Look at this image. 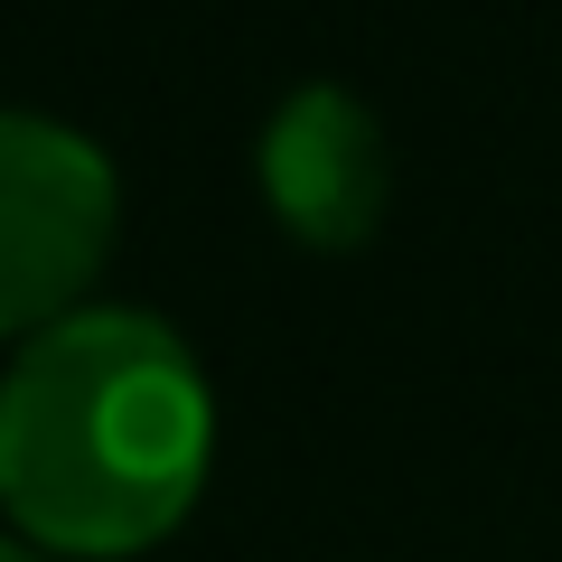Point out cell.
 I'll return each mask as SVG.
<instances>
[{
	"mask_svg": "<svg viewBox=\"0 0 562 562\" xmlns=\"http://www.w3.org/2000/svg\"><path fill=\"white\" fill-rule=\"evenodd\" d=\"M216 469V384L179 319L85 301L0 375V516L47 562L150 553Z\"/></svg>",
	"mask_w": 562,
	"mask_h": 562,
	"instance_id": "cell-1",
	"label": "cell"
},
{
	"mask_svg": "<svg viewBox=\"0 0 562 562\" xmlns=\"http://www.w3.org/2000/svg\"><path fill=\"white\" fill-rule=\"evenodd\" d=\"M122 225V179L94 132L0 103V338L76 319Z\"/></svg>",
	"mask_w": 562,
	"mask_h": 562,
	"instance_id": "cell-2",
	"label": "cell"
},
{
	"mask_svg": "<svg viewBox=\"0 0 562 562\" xmlns=\"http://www.w3.org/2000/svg\"><path fill=\"white\" fill-rule=\"evenodd\" d=\"M254 179L272 216L319 254H357L394 206V132L384 113L338 76H310L272 103L254 140Z\"/></svg>",
	"mask_w": 562,
	"mask_h": 562,
	"instance_id": "cell-3",
	"label": "cell"
},
{
	"mask_svg": "<svg viewBox=\"0 0 562 562\" xmlns=\"http://www.w3.org/2000/svg\"><path fill=\"white\" fill-rule=\"evenodd\" d=\"M0 562H47L38 543H20V535H0Z\"/></svg>",
	"mask_w": 562,
	"mask_h": 562,
	"instance_id": "cell-4",
	"label": "cell"
}]
</instances>
